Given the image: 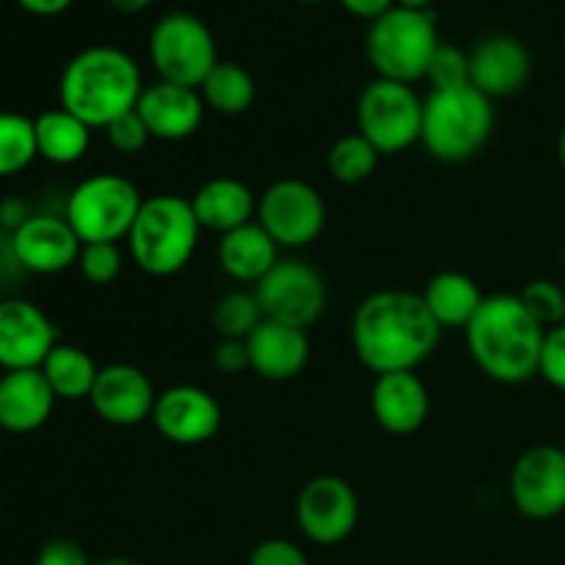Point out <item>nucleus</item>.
<instances>
[{
  "mask_svg": "<svg viewBox=\"0 0 565 565\" xmlns=\"http://www.w3.org/2000/svg\"><path fill=\"white\" fill-rule=\"evenodd\" d=\"M353 351L375 375L417 370L441 340L423 296L408 290H379L359 303L351 326Z\"/></svg>",
  "mask_w": 565,
  "mask_h": 565,
  "instance_id": "f257e3e1",
  "label": "nucleus"
},
{
  "mask_svg": "<svg viewBox=\"0 0 565 565\" xmlns=\"http://www.w3.org/2000/svg\"><path fill=\"white\" fill-rule=\"evenodd\" d=\"M546 329L524 309L519 296H486L472 323L467 348L475 364L500 384H524L539 375Z\"/></svg>",
  "mask_w": 565,
  "mask_h": 565,
  "instance_id": "f03ea898",
  "label": "nucleus"
},
{
  "mask_svg": "<svg viewBox=\"0 0 565 565\" xmlns=\"http://www.w3.org/2000/svg\"><path fill=\"white\" fill-rule=\"evenodd\" d=\"M143 77L136 61L119 47L97 44L70 58L58 81L61 108L86 121L92 130H105L114 119L136 110Z\"/></svg>",
  "mask_w": 565,
  "mask_h": 565,
  "instance_id": "7ed1b4c3",
  "label": "nucleus"
},
{
  "mask_svg": "<svg viewBox=\"0 0 565 565\" xmlns=\"http://www.w3.org/2000/svg\"><path fill=\"white\" fill-rule=\"evenodd\" d=\"M494 132V99L472 83L456 88H434L423 105L425 152L441 163H467L480 154Z\"/></svg>",
  "mask_w": 565,
  "mask_h": 565,
  "instance_id": "20e7f679",
  "label": "nucleus"
},
{
  "mask_svg": "<svg viewBox=\"0 0 565 565\" xmlns=\"http://www.w3.org/2000/svg\"><path fill=\"white\" fill-rule=\"evenodd\" d=\"M199 235H202V226L193 213L191 199L158 193L152 199H143L127 241H130L132 263L143 274L171 276L180 274L191 263Z\"/></svg>",
  "mask_w": 565,
  "mask_h": 565,
  "instance_id": "39448f33",
  "label": "nucleus"
},
{
  "mask_svg": "<svg viewBox=\"0 0 565 565\" xmlns=\"http://www.w3.org/2000/svg\"><path fill=\"white\" fill-rule=\"evenodd\" d=\"M439 44L434 11L395 6L384 17L370 22L367 58L379 77L414 86L428 75L430 58Z\"/></svg>",
  "mask_w": 565,
  "mask_h": 565,
  "instance_id": "423d86ee",
  "label": "nucleus"
},
{
  "mask_svg": "<svg viewBox=\"0 0 565 565\" xmlns=\"http://www.w3.org/2000/svg\"><path fill=\"white\" fill-rule=\"evenodd\" d=\"M141 204V193L127 177L94 174L66 196L64 218L81 243H119L130 235Z\"/></svg>",
  "mask_w": 565,
  "mask_h": 565,
  "instance_id": "0eeeda50",
  "label": "nucleus"
},
{
  "mask_svg": "<svg viewBox=\"0 0 565 565\" xmlns=\"http://www.w3.org/2000/svg\"><path fill=\"white\" fill-rule=\"evenodd\" d=\"M149 58L158 72V81L199 88L218 64V47L213 31L196 14L171 11L152 28Z\"/></svg>",
  "mask_w": 565,
  "mask_h": 565,
  "instance_id": "6e6552de",
  "label": "nucleus"
},
{
  "mask_svg": "<svg viewBox=\"0 0 565 565\" xmlns=\"http://www.w3.org/2000/svg\"><path fill=\"white\" fill-rule=\"evenodd\" d=\"M423 105L425 99L408 83L375 77L359 94V132L381 154L406 152L423 136Z\"/></svg>",
  "mask_w": 565,
  "mask_h": 565,
  "instance_id": "1a4fd4ad",
  "label": "nucleus"
},
{
  "mask_svg": "<svg viewBox=\"0 0 565 565\" xmlns=\"http://www.w3.org/2000/svg\"><path fill=\"white\" fill-rule=\"evenodd\" d=\"M265 320L296 326L307 331L326 309V281L318 268L303 259H279L263 279L254 285Z\"/></svg>",
  "mask_w": 565,
  "mask_h": 565,
  "instance_id": "9d476101",
  "label": "nucleus"
},
{
  "mask_svg": "<svg viewBox=\"0 0 565 565\" xmlns=\"http://www.w3.org/2000/svg\"><path fill=\"white\" fill-rule=\"evenodd\" d=\"M257 224L279 248H303L326 226V202L303 180H279L257 199Z\"/></svg>",
  "mask_w": 565,
  "mask_h": 565,
  "instance_id": "9b49d317",
  "label": "nucleus"
},
{
  "mask_svg": "<svg viewBox=\"0 0 565 565\" xmlns=\"http://www.w3.org/2000/svg\"><path fill=\"white\" fill-rule=\"evenodd\" d=\"M296 522L307 541L337 546L353 535L359 524V497L351 483L337 475H320L301 489L296 500Z\"/></svg>",
  "mask_w": 565,
  "mask_h": 565,
  "instance_id": "f8f14e48",
  "label": "nucleus"
},
{
  "mask_svg": "<svg viewBox=\"0 0 565 565\" xmlns=\"http://www.w3.org/2000/svg\"><path fill=\"white\" fill-rule=\"evenodd\" d=\"M511 500L522 516L550 522L565 513V450L535 445L516 458L511 472Z\"/></svg>",
  "mask_w": 565,
  "mask_h": 565,
  "instance_id": "ddd939ff",
  "label": "nucleus"
},
{
  "mask_svg": "<svg viewBox=\"0 0 565 565\" xmlns=\"http://www.w3.org/2000/svg\"><path fill=\"white\" fill-rule=\"evenodd\" d=\"M58 345V329L33 301L3 298L0 301V367L39 370Z\"/></svg>",
  "mask_w": 565,
  "mask_h": 565,
  "instance_id": "4468645a",
  "label": "nucleus"
},
{
  "mask_svg": "<svg viewBox=\"0 0 565 565\" xmlns=\"http://www.w3.org/2000/svg\"><path fill=\"white\" fill-rule=\"evenodd\" d=\"M152 423L158 434L171 445H204L218 434L221 406L202 386H169L154 401Z\"/></svg>",
  "mask_w": 565,
  "mask_h": 565,
  "instance_id": "2eb2a0df",
  "label": "nucleus"
},
{
  "mask_svg": "<svg viewBox=\"0 0 565 565\" xmlns=\"http://www.w3.org/2000/svg\"><path fill=\"white\" fill-rule=\"evenodd\" d=\"M154 401H158V392H154L149 375L125 362L99 367L94 390L88 395L97 417L116 428H132V425L147 423L154 412Z\"/></svg>",
  "mask_w": 565,
  "mask_h": 565,
  "instance_id": "dca6fc26",
  "label": "nucleus"
},
{
  "mask_svg": "<svg viewBox=\"0 0 565 565\" xmlns=\"http://www.w3.org/2000/svg\"><path fill=\"white\" fill-rule=\"evenodd\" d=\"M11 248L22 270L53 276L77 265L83 243L64 215L39 213L11 232Z\"/></svg>",
  "mask_w": 565,
  "mask_h": 565,
  "instance_id": "f3484780",
  "label": "nucleus"
},
{
  "mask_svg": "<svg viewBox=\"0 0 565 565\" xmlns=\"http://www.w3.org/2000/svg\"><path fill=\"white\" fill-rule=\"evenodd\" d=\"M530 75H533L530 50L508 33H491L480 39L469 53V83L489 99L524 92Z\"/></svg>",
  "mask_w": 565,
  "mask_h": 565,
  "instance_id": "a211bd4d",
  "label": "nucleus"
},
{
  "mask_svg": "<svg viewBox=\"0 0 565 565\" xmlns=\"http://www.w3.org/2000/svg\"><path fill=\"white\" fill-rule=\"evenodd\" d=\"M136 110L152 138L185 141L202 127L204 99L199 88L154 81L152 86H143Z\"/></svg>",
  "mask_w": 565,
  "mask_h": 565,
  "instance_id": "6ab92c4d",
  "label": "nucleus"
},
{
  "mask_svg": "<svg viewBox=\"0 0 565 565\" xmlns=\"http://www.w3.org/2000/svg\"><path fill=\"white\" fill-rule=\"evenodd\" d=\"M373 417L386 434L408 436L425 425L430 414V397L423 379L414 370L406 373L375 375L373 392H370Z\"/></svg>",
  "mask_w": 565,
  "mask_h": 565,
  "instance_id": "aec40b11",
  "label": "nucleus"
},
{
  "mask_svg": "<svg viewBox=\"0 0 565 565\" xmlns=\"http://www.w3.org/2000/svg\"><path fill=\"white\" fill-rule=\"evenodd\" d=\"M252 373L265 381H290L307 367L309 337L296 326L263 320L246 340Z\"/></svg>",
  "mask_w": 565,
  "mask_h": 565,
  "instance_id": "412c9836",
  "label": "nucleus"
},
{
  "mask_svg": "<svg viewBox=\"0 0 565 565\" xmlns=\"http://www.w3.org/2000/svg\"><path fill=\"white\" fill-rule=\"evenodd\" d=\"M55 401L42 370H9L0 375V428L33 434L47 423Z\"/></svg>",
  "mask_w": 565,
  "mask_h": 565,
  "instance_id": "4be33fe9",
  "label": "nucleus"
},
{
  "mask_svg": "<svg viewBox=\"0 0 565 565\" xmlns=\"http://www.w3.org/2000/svg\"><path fill=\"white\" fill-rule=\"evenodd\" d=\"M191 207L202 230L226 235L232 230L257 221V196L246 182L235 177H215L207 180L191 199Z\"/></svg>",
  "mask_w": 565,
  "mask_h": 565,
  "instance_id": "5701e85b",
  "label": "nucleus"
},
{
  "mask_svg": "<svg viewBox=\"0 0 565 565\" xmlns=\"http://www.w3.org/2000/svg\"><path fill=\"white\" fill-rule=\"evenodd\" d=\"M276 263H279V246L257 221L221 235L218 265L230 279L257 285Z\"/></svg>",
  "mask_w": 565,
  "mask_h": 565,
  "instance_id": "b1692460",
  "label": "nucleus"
},
{
  "mask_svg": "<svg viewBox=\"0 0 565 565\" xmlns=\"http://www.w3.org/2000/svg\"><path fill=\"white\" fill-rule=\"evenodd\" d=\"M419 296H423L430 318L439 323L441 331L445 329L467 331V326L472 323L475 315H478V309L483 307L486 301L478 281L469 279L467 274H458V270L436 274Z\"/></svg>",
  "mask_w": 565,
  "mask_h": 565,
  "instance_id": "393cba45",
  "label": "nucleus"
},
{
  "mask_svg": "<svg viewBox=\"0 0 565 565\" xmlns=\"http://www.w3.org/2000/svg\"><path fill=\"white\" fill-rule=\"evenodd\" d=\"M33 127H36L39 158H44L47 163L72 166L83 160V154L92 147V127L61 105L39 114L33 119Z\"/></svg>",
  "mask_w": 565,
  "mask_h": 565,
  "instance_id": "a878e982",
  "label": "nucleus"
},
{
  "mask_svg": "<svg viewBox=\"0 0 565 565\" xmlns=\"http://www.w3.org/2000/svg\"><path fill=\"white\" fill-rule=\"evenodd\" d=\"M39 370L58 401H88L99 373L94 359L83 348L66 342H58Z\"/></svg>",
  "mask_w": 565,
  "mask_h": 565,
  "instance_id": "bb28decb",
  "label": "nucleus"
},
{
  "mask_svg": "<svg viewBox=\"0 0 565 565\" xmlns=\"http://www.w3.org/2000/svg\"><path fill=\"white\" fill-rule=\"evenodd\" d=\"M199 94H202L207 108L218 110L224 116H241L257 99V86H254V77L241 64L218 61L199 86Z\"/></svg>",
  "mask_w": 565,
  "mask_h": 565,
  "instance_id": "cd10ccee",
  "label": "nucleus"
},
{
  "mask_svg": "<svg viewBox=\"0 0 565 565\" xmlns=\"http://www.w3.org/2000/svg\"><path fill=\"white\" fill-rule=\"evenodd\" d=\"M39 158L33 119L0 110V180L25 171Z\"/></svg>",
  "mask_w": 565,
  "mask_h": 565,
  "instance_id": "c85d7f7f",
  "label": "nucleus"
},
{
  "mask_svg": "<svg viewBox=\"0 0 565 565\" xmlns=\"http://www.w3.org/2000/svg\"><path fill=\"white\" fill-rule=\"evenodd\" d=\"M379 149L362 132H353V136H342L329 149L326 163H329V174L337 182H342V185H359V182L373 177V171L379 169Z\"/></svg>",
  "mask_w": 565,
  "mask_h": 565,
  "instance_id": "c756f323",
  "label": "nucleus"
},
{
  "mask_svg": "<svg viewBox=\"0 0 565 565\" xmlns=\"http://www.w3.org/2000/svg\"><path fill=\"white\" fill-rule=\"evenodd\" d=\"M263 320V307H259L254 292H230V296L221 298L213 309V329L221 340L246 342Z\"/></svg>",
  "mask_w": 565,
  "mask_h": 565,
  "instance_id": "7c9ffc66",
  "label": "nucleus"
},
{
  "mask_svg": "<svg viewBox=\"0 0 565 565\" xmlns=\"http://www.w3.org/2000/svg\"><path fill=\"white\" fill-rule=\"evenodd\" d=\"M524 309L544 326L546 331L565 323V292L561 285L550 279H533L519 292Z\"/></svg>",
  "mask_w": 565,
  "mask_h": 565,
  "instance_id": "2f4dec72",
  "label": "nucleus"
},
{
  "mask_svg": "<svg viewBox=\"0 0 565 565\" xmlns=\"http://www.w3.org/2000/svg\"><path fill=\"white\" fill-rule=\"evenodd\" d=\"M77 268H81L83 279L92 281V285H114L121 274L119 243H83Z\"/></svg>",
  "mask_w": 565,
  "mask_h": 565,
  "instance_id": "473e14b6",
  "label": "nucleus"
},
{
  "mask_svg": "<svg viewBox=\"0 0 565 565\" xmlns=\"http://www.w3.org/2000/svg\"><path fill=\"white\" fill-rule=\"evenodd\" d=\"M425 81H430L434 88H456L469 83V53L458 50L456 44H439L428 66Z\"/></svg>",
  "mask_w": 565,
  "mask_h": 565,
  "instance_id": "72a5a7b5",
  "label": "nucleus"
},
{
  "mask_svg": "<svg viewBox=\"0 0 565 565\" xmlns=\"http://www.w3.org/2000/svg\"><path fill=\"white\" fill-rule=\"evenodd\" d=\"M105 136H108L110 147L119 154H138L147 149L149 141H152V136H149L147 125H143V119L138 116V110H130V114L110 121V125L105 127Z\"/></svg>",
  "mask_w": 565,
  "mask_h": 565,
  "instance_id": "f704fd0d",
  "label": "nucleus"
},
{
  "mask_svg": "<svg viewBox=\"0 0 565 565\" xmlns=\"http://www.w3.org/2000/svg\"><path fill=\"white\" fill-rule=\"evenodd\" d=\"M539 375L555 390L565 392V323L546 331L544 351H541Z\"/></svg>",
  "mask_w": 565,
  "mask_h": 565,
  "instance_id": "c9c22d12",
  "label": "nucleus"
},
{
  "mask_svg": "<svg viewBox=\"0 0 565 565\" xmlns=\"http://www.w3.org/2000/svg\"><path fill=\"white\" fill-rule=\"evenodd\" d=\"M248 565H309L307 555L298 544L287 539H268L254 546Z\"/></svg>",
  "mask_w": 565,
  "mask_h": 565,
  "instance_id": "e433bc0d",
  "label": "nucleus"
},
{
  "mask_svg": "<svg viewBox=\"0 0 565 565\" xmlns=\"http://www.w3.org/2000/svg\"><path fill=\"white\" fill-rule=\"evenodd\" d=\"M36 565H94L86 550L70 539H53L39 550Z\"/></svg>",
  "mask_w": 565,
  "mask_h": 565,
  "instance_id": "4c0bfd02",
  "label": "nucleus"
},
{
  "mask_svg": "<svg viewBox=\"0 0 565 565\" xmlns=\"http://www.w3.org/2000/svg\"><path fill=\"white\" fill-rule=\"evenodd\" d=\"M213 362L215 367L226 375H237L243 373V370H252V364H248V348L243 340H221L213 353Z\"/></svg>",
  "mask_w": 565,
  "mask_h": 565,
  "instance_id": "58836bf2",
  "label": "nucleus"
},
{
  "mask_svg": "<svg viewBox=\"0 0 565 565\" xmlns=\"http://www.w3.org/2000/svg\"><path fill=\"white\" fill-rule=\"evenodd\" d=\"M342 9L348 11V14L359 17V20H370L375 22L379 17H384L386 11L395 9V0H340Z\"/></svg>",
  "mask_w": 565,
  "mask_h": 565,
  "instance_id": "ea45409f",
  "label": "nucleus"
},
{
  "mask_svg": "<svg viewBox=\"0 0 565 565\" xmlns=\"http://www.w3.org/2000/svg\"><path fill=\"white\" fill-rule=\"evenodd\" d=\"M75 0H17L20 9H25L28 14L33 17H55V14H64Z\"/></svg>",
  "mask_w": 565,
  "mask_h": 565,
  "instance_id": "a19ab883",
  "label": "nucleus"
},
{
  "mask_svg": "<svg viewBox=\"0 0 565 565\" xmlns=\"http://www.w3.org/2000/svg\"><path fill=\"white\" fill-rule=\"evenodd\" d=\"M28 218H31V213H28L25 202H20V199H9V202L0 204V224L9 230V235L17 230V226L25 224Z\"/></svg>",
  "mask_w": 565,
  "mask_h": 565,
  "instance_id": "79ce46f5",
  "label": "nucleus"
},
{
  "mask_svg": "<svg viewBox=\"0 0 565 565\" xmlns=\"http://www.w3.org/2000/svg\"><path fill=\"white\" fill-rule=\"evenodd\" d=\"M108 3L114 6L116 11H121V14H138V11L149 9L154 0H108Z\"/></svg>",
  "mask_w": 565,
  "mask_h": 565,
  "instance_id": "37998d69",
  "label": "nucleus"
},
{
  "mask_svg": "<svg viewBox=\"0 0 565 565\" xmlns=\"http://www.w3.org/2000/svg\"><path fill=\"white\" fill-rule=\"evenodd\" d=\"M397 6H403V9H419V11H430V6L436 3V0H395Z\"/></svg>",
  "mask_w": 565,
  "mask_h": 565,
  "instance_id": "c03bdc74",
  "label": "nucleus"
},
{
  "mask_svg": "<svg viewBox=\"0 0 565 565\" xmlns=\"http://www.w3.org/2000/svg\"><path fill=\"white\" fill-rule=\"evenodd\" d=\"M94 565H138L136 561H127V557H108V561H99Z\"/></svg>",
  "mask_w": 565,
  "mask_h": 565,
  "instance_id": "a18cd8bd",
  "label": "nucleus"
},
{
  "mask_svg": "<svg viewBox=\"0 0 565 565\" xmlns=\"http://www.w3.org/2000/svg\"><path fill=\"white\" fill-rule=\"evenodd\" d=\"M557 158H561V166L565 169V127L561 132V141H557Z\"/></svg>",
  "mask_w": 565,
  "mask_h": 565,
  "instance_id": "49530a36",
  "label": "nucleus"
},
{
  "mask_svg": "<svg viewBox=\"0 0 565 565\" xmlns=\"http://www.w3.org/2000/svg\"><path fill=\"white\" fill-rule=\"evenodd\" d=\"M296 3H323V0H296Z\"/></svg>",
  "mask_w": 565,
  "mask_h": 565,
  "instance_id": "de8ad7c7",
  "label": "nucleus"
}]
</instances>
